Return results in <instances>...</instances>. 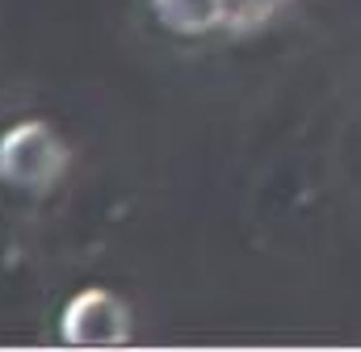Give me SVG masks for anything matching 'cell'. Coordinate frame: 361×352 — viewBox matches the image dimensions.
Instances as JSON below:
<instances>
[{"label":"cell","mask_w":361,"mask_h":352,"mask_svg":"<svg viewBox=\"0 0 361 352\" xmlns=\"http://www.w3.org/2000/svg\"><path fill=\"white\" fill-rule=\"evenodd\" d=\"M160 21L177 34H210L223 25V0H152Z\"/></svg>","instance_id":"3"},{"label":"cell","mask_w":361,"mask_h":352,"mask_svg":"<svg viewBox=\"0 0 361 352\" xmlns=\"http://www.w3.org/2000/svg\"><path fill=\"white\" fill-rule=\"evenodd\" d=\"M68 164H72V147L42 118L17 122L0 139V180L4 184L42 193V189H51L59 176L68 172Z\"/></svg>","instance_id":"1"},{"label":"cell","mask_w":361,"mask_h":352,"mask_svg":"<svg viewBox=\"0 0 361 352\" xmlns=\"http://www.w3.org/2000/svg\"><path fill=\"white\" fill-rule=\"evenodd\" d=\"M277 0H223V25L231 30H257L273 17Z\"/></svg>","instance_id":"4"},{"label":"cell","mask_w":361,"mask_h":352,"mask_svg":"<svg viewBox=\"0 0 361 352\" xmlns=\"http://www.w3.org/2000/svg\"><path fill=\"white\" fill-rule=\"evenodd\" d=\"M130 332H135L130 306L114 289H101V285L80 289L63 306V319H59V336L72 348H118L130 340Z\"/></svg>","instance_id":"2"}]
</instances>
